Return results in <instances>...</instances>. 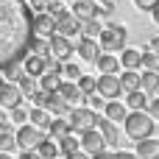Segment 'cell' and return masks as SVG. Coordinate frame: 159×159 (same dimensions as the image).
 I'll list each match as a JSON object with an SVG mask.
<instances>
[{
    "label": "cell",
    "instance_id": "29",
    "mask_svg": "<svg viewBox=\"0 0 159 159\" xmlns=\"http://www.w3.org/2000/svg\"><path fill=\"white\" fill-rule=\"evenodd\" d=\"M59 143V154H64V157H70V154H75V151H81V143H78V137H73V131L70 134H64L61 140H56Z\"/></svg>",
    "mask_w": 159,
    "mask_h": 159
},
{
    "label": "cell",
    "instance_id": "20",
    "mask_svg": "<svg viewBox=\"0 0 159 159\" xmlns=\"http://www.w3.org/2000/svg\"><path fill=\"white\" fill-rule=\"evenodd\" d=\"M126 115H129V109H126L120 101H106V106H103V117H106V120L120 123V120H126Z\"/></svg>",
    "mask_w": 159,
    "mask_h": 159
},
{
    "label": "cell",
    "instance_id": "45",
    "mask_svg": "<svg viewBox=\"0 0 159 159\" xmlns=\"http://www.w3.org/2000/svg\"><path fill=\"white\" fill-rule=\"evenodd\" d=\"M64 159H92V157L84 154V151H75V154H70V157H64Z\"/></svg>",
    "mask_w": 159,
    "mask_h": 159
},
{
    "label": "cell",
    "instance_id": "4",
    "mask_svg": "<svg viewBox=\"0 0 159 159\" xmlns=\"http://www.w3.org/2000/svg\"><path fill=\"white\" fill-rule=\"evenodd\" d=\"M126 39H129V31H126L123 25H109V28H101V50H103V53L123 50V48H126Z\"/></svg>",
    "mask_w": 159,
    "mask_h": 159
},
{
    "label": "cell",
    "instance_id": "14",
    "mask_svg": "<svg viewBox=\"0 0 159 159\" xmlns=\"http://www.w3.org/2000/svg\"><path fill=\"white\" fill-rule=\"evenodd\" d=\"M75 53H78L84 61H95V59L101 56V45H98L95 39H89V36H84V39L75 45Z\"/></svg>",
    "mask_w": 159,
    "mask_h": 159
},
{
    "label": "cell",
    "instance_id": "42",
    "mask_svg": "<svg viewBox=\"0 0 159 159\" xmlns=\"http://www.w3.org/2000/svg\"><path fill=\"white\" fill-rule=\"evenodd\" d=\"M134 3H137V8H143V11H151V8L159 3V0H134Z\"/></svg>",
    "mask_w": 159,
    "mask_h": 159
},
{
    "label": "cell",
    "instance_id": "43",
    "mask_svg": "<svg viewBox=\"0 0 159 159\" xmlns=\"http://www.w3.org/2000/svg\"><path fill=\"white\" fill-rule=\"evenodd\" d=\"M45 6H48V0H28V8H34V11H45Z\"/></svg>",
    "mask_w": 159,
    "mask_h": 159
},
{
    "label": "cell",
    "instance_id": "22",
    "mask_svg": "<svg viewBox=\"0 0 159 159\" xmlns=\"http://www.w3.org/2000/svg\"><path fill=\"white\" fill-rule=\"evenodd\" d=\"M95 64H98L101 73H115V75H117V70H120V59H117L115 53H103V50H101V56L95 59Z\"/></svg>",
    "mask_w": 159,
    "mask_h": 159
},
{
    "label": "cell",
    "instance_id": "11",
    "mask_svg": "<svg viewBox=\"0 0 159 159\" xmlns=\"http://www.w3.org/2000/svg\"><path fill=\"white\" fill-rule=\"evenodd\" d=\"M56 34H61V36L73 39L75 34H81V20H75L70 11H67V14H61V17H56Z\"/></svg>",
    "mask_w": 159,
    "mask_h": 159
},
{
    "label": "cell",
    "instance_id": "33",
    "mask_svg": "<svg viewBox=\"0 0 159 159\" xmlns=\"http://www.w3.org/2000/svg\"><path fill=\"white\" fill-rule=\"evenodd\" d=\"M75 84H78V89L84 92V95H89V92H95V87H98V78H92V75H78L75 78Z\"/></svg>",
    "mask_w": 159,
    "mask_h": 159
},
{
    "label": "cell",
    "instance_id": "15",
    "mask_svg": "<svg viewBox=\"0 0 159 159\" xmlns=\"http://www.w3.org/2000/svg\"><path fill=\"white\" fill-rule=\"evenodd\" d=\"M56 92H59L70 106H78V103L84 101V92H81V89H78V84H73V81H61V87H59Z\"/></svg>",
    "mask_w": 159,
    "mask_h": 159
},
{
    "label": "cell",
    "instance_id": "13",
    "mask_svg": "<svg viewBox=\"0 0 159 159\" xmlns=\"http://www.w3.org/2000/svg\"><path fill=\"white\" fill-rule=\"evenodd\" d=\"M70 14L75 20H92V17H98V3L95 0H75Z\"/></svg>",
    "mask_w": 159,
    "mask_h": 159
},
{
    "label": "cell",
    "instance_id": "21",
    "mask_svg": "<svg viewBox=\"0 0 159 159\" xmlns=\"http://www.w3.org/2000/svg\"><path fill=\"white\" fill-rule=\"evenodd\" d=\"M140 89H143L145 95L159 92V73H157V70H145V73H140Z\"/></svg>",
    "mask_w": 159,
    "mask_h": 159
},
{
    "label": "cell",
    "instance_id": "23",
    "mask_svg": "<svg viewBox=\"0 0 159 159\" xmlns=\"http://www.w3.org/2000/svg\"><path fill=\"white\" fill-rule=\"evenodd\" d=\"M117 78H120V89H123V95L140 89V73H137V70H126V73L117 75Z\"/></svg>",
    "mask_w": 159,
    "mask_h": 159
},
{
    "label": "cell",
    "instance_id": "25",
    "mask_svg": "<svg viewBox=\"0 0 159 159\" xmlns=\"http://www.w3.org/2000/svg\"><path fill=\"white\" fill-rule=\"evenodd\" d=\"M28 123L45 131V129H48V123H50V112H48V109H42V106H34V109L28 112Z\"/></svg>",
    "mask_w": 159,
    "mask_h": 159
},
{
    "label": "cell",
    "instance_id": "40",
    "mask_svg": "<svg viewBox=\"0 0 159 159\" xmlns=\"http://www.w3.org/2000/svg\"><path fill=\"white\" fill-rule=\"evenodd\" d=\"M8 112H11V120H14V123H20V126L28 123V112H25L22 106H14V109H8Z\"/></svg>",
    "mask_w": 159,
    "mask_h": 159
},
{
    "label": "cell",
    "instance_id": "31",
    "mask_svg": "<svg viewBox=\"0 0 159 159\" xmlns=\"http://www.w3.org/2000/svg\"><path fill=\"white\" fill-rule=\"evenodd\" d=\"M0 70H3V75H6L8 81H17V78L25 73V70H22V59H17V61H8V64H6V67H0Z\"/></svg>",
    "mask_w": 159,
    "mask_h": 159
},
{
    "label": "cell",
    "instance_id": "51",
    "mask_svg": "<svg viewBox=\"0 0 159 159\" xmlns=\"http://www.w3.org/2000/svg\"><path fill=\"white\" fill-rule=\"evenodd\" d=\"M3 81H6V75H3V70H0V84H3Z\"/></svg>",
    "mask_w": 159,
    "mask_h": 159
},
{
    "label": "cell",
    "instance_id": "5",
    "mask_svg": "<svg viewBox=\"0 0 159 159\" xmlns=\"http://www.w3.org/2000/svg\"><path fill=\"white\" fill-rule=\"evenodd\" d=\"M14 140H17V148L20 151H34L42 140H45V131L31 126V123H22L20 131H14Z\"/></svg>",
    "mask_w": 159,
    "mask_h": 159
},
{
    "label": "cell",
    "instance_id": "10",
    "mask_svg": "<svg viewBox=\"0 0 159 159\" xmlns=\"http://www.w3.org/2000/svg\"><path fill=\"white\" fill-rule=\"evenodd\" d=\"M22 103V92L14 81H3L0 84V109H14Z\"/></svg>",
    "mask_w": 159,
    "mask_h": 159
},
{
    "label": "cell",
    "instance_id": "26",
    "mask_svg": "<svg viewBox=\"0 0 159 159\" xmlns=\"http://www.w3.org/2000/svg\"><path fill=\"white\" fill-rule=\"evenodd\" d=\"M34 151H36L42 159H56V157H59V143H56L53 137H45V140L34 148Z\"/></svg>",
    "mask_w": 159,
    "mask_h": 159
},
{
    "label": "cell",
    "instance_id": "9",
    "mask_svg": "<svg viewBox=\"0 0 159 159\" xmlns=\"http://www.w3.org/2000/svg\"><path fill=\"white\" fill-rule=\"evenodd\" d=\"M31 34L34 36H42V39H50L56 34V20L48 14V11H39L34 20H31Z\"/></svg>",
    "mask_w": 159,
    "mask_h": 159
},
{
    "label": "cell",
    "instance_id": "49",
    "mask_svg": "<svg viewBox=\"0 0 159 159\" xmlns=\"http://www.w3.org/2000/svg\"><path fill=\"white\" fill-rule=\"evenodd\" d=\"M0 129H6V115H3V109H0Z\"/></svg>",
    "mask_w": 159,
    "mask_h": 159
},
{
    "label": "cell",
    "instance_id": "50",
    "mask_svg": "<svg viewBox=\"0 0 159 159\" xmlns=\"http://www.w3.org/2000/svg\"><path fill=\"white\" fill-rule=\"evenodd\" d=\"M0 159H11V154H6V151H0Z\"/></svg>",
    "mask_w": 159,
    "mask_h": 159
},
{
    "label": "cell",
    "instance_id": "28",
    "mask_svg": "<svg viewBox=\"0 0 159 159\" xmlns=\"http://www.w3.org/2000/svg\"><path fill=\"white\" fill-rule=\"evenodd\" d=\"M126 103H129L131 112H145V109H148V95H145L143 89L129 92V95H126Z\"/></svg>",
    "mask_w": 159,
    "mask_h": 159
},
{
    "label": "cell",
    "instance_id": "36",
    "mask_svg": "<svg viewBox=\"0 0 159 159\" xmlns=\"http://www.w3.org/2000/svg\"><path fill=\"white\" fill-rule=\"evenodd\" d=\"M84 101H87V106H89L92 112H101V109L106 106V98H103V95H95V92L84 95Z\"/></svg>",
    "mask_w": 159,
    "mask_h": 159
},
{
    "label": "cell",
    "instance_id": "1",
    "mask_svg": "<svg viewBox=\"0 0 159 159\" xmlns=\"http://www.w3.org/2000/svg\"><path fill=\"white\" fill-rule=\"evenodd\" d=\"M31 20L34 14L25 0H0V67L28 53Z\"/></svg>",
    "mask_w": 159,
    "mask_h": 159
},
{
    "label": "cell",
    "instance_id": "19",
    "mask_svg": "<svg viewBox=\"0 0 159 159\" xmlns=\"http://www.w3.org/2000/svg\"><path fill=\"white\" fill-rule=\"evenodd\" d=\"M137 157L140 159H157L159 157V140H154V137L137 140Z\"/></svg>",
    "mask_w": 159,
    "mask_h": 159
},
{
    "label": "cell",
    "instance_id": "35",
    "mask_svg": "<svg viewBox=\"0 0 159 159\" xmlns=\"http://www.w3.org/2000/svg\"><path fill=\"white\" fill-rule=\"evenodd\" d=\"M59 73L64 75V81H75V78L81 75V67H78V64H73V61H64Z\"/></svg>",
    "mask_w": 159,
    "mask_h": 159
},
{
    "label": "cell",
    "instance_id": "16",
    "mask_svg": "<svg viewBox=\"0 0 159 159\" xmlns=\"http://www.w3.org/2000/svg\"><path fill=\"white\" fill-rule=\"evenodd\" d=\"M120 67L126 70H140L143 67V53L137 48H123L120 50Z\"/></svg>",
    "mask_w": 159,
    "mask_h": 159
},
{
    "label": "cell",
    "instance_id": "24",
    "mask_svg": "<svg viewBox=\"0 0 159 159\" xmlns=\"http://www.w3.org/2000/svg\"><path fill=\"white\" fill-rule=\"evenodd\" d=\"M64 134H70V123H67V117H50V123H48V137L61 140Z\"/></svg>",
    "mask_w": 159,
    "mask_h": 159
},
{
    "label": "cell",
    "instance_id": "12",
    "mask_svg": "<svg viewBox=\"0 0 159 159\" xmlns=\"http://www.w3.org/2000/svg\"><path fill=\"white\" fill-rule=\"evenodd\" d=\"M45 67H48V59H45V56L25 53V59H22V70H25V75H31V78H39V75L45 73Z\"/></svg>",
    "mask_w": 159,
    "mask_h": 159
},
{
    "label": "cell",
    "instance_id": "52",
    "mask_svg": "<svg viewBox=\"0 0 159 159\" xmlns=\"http://www.w3.org/2000/svg\"><path fill=\"white\" fill-rule=\"evenodd\" d=\"M95 3H109V0H95Z\"/></svg>",
    "mask_w": 159,
    "mask_h": 159
},
{
    "label": "cell",
    "instance_id": "3",
    "mask_svg": "<svg viewBox=\"0 0 159 159\" xmlns=\"http://www.w3.org/2000/svg\"><path fill=\"white\" fill-rule=\"evenodd\" d=\"M98 112H92L89 106H73L70 112H67V123H70V131H75V134H81V131H89V129H95L98 126Z\"/></svg>",
    "mask_w": 159,
    "mask_h": 159
},
{
    "label": "cell",
    "instance_id": "7",
    "mask_svg": "<svg viewBox=\"0 0 159 159\" xmlns=\"http://www.w3.org/2000/svg\"><path fill=\"white\" fill-rule=\"evenodd\" d=\"M95 92H98V95H103L106 101H115V98H120V95H123V89H120V78H117L115 73H101Z\"/></svg>",
    "mask_w": 159,
    "mask_h": 159
},
{
    "label": "cell",
    "instance_id": "8",
    "mask_svg": "<svg viewBox=\"0 0 159 159\" xmlns=\"http://www.w3.org/2000/svg\"><path fill=\"white\" fill-rule=\"evenodd\" d=\"M48 48H50V56L59 59V61H67L70 53H75L73 39H67V36H61V34H53V36L48 39Z\"/></svg>",
    "mask_w": 159,
    "mask_h": 159
},
{
    "label": "cell",
    "instance_id": "39",
    "mask_svg": "<svg viewBox=\"0 0 159 159\" xmlns=\"http://www.w3.org/2000/svg\"><path fill=\"white\" fill-rule=\"evenodd\" d=\"M28 98L34 101V106H42V109H45V103H48V92H45V89H34Z\"/></svg>",
    "mask_w": 159,
    "mask_h": 159
},
{
    "label": "cell",
    "instance_id": "27",
    "mask_svg": "<svg viewBox=\"0 0 159 159\" xmlns=\"http://www.w3.org/2000/svg\"><path fill=\"white\" fill-rule=\"evenodd\" d=\"M61 81H64V78H61L59 73H48V70H45V73L39 75V89H45V92H56V89L61 87Z\"/></svg>",
    "mask_w": 159,
    "mask_h": 159
},
{
    "label": "cell",
    "instance_id": "17",
    "mask_svg": "<svg viewBox=\"0 0 159 159\" xmlns=\"http://www.w3.org/2000/svg\"><path fill=\"white\" fill-rule=\"evenodd\" d=\"M45 109H48L50 115H56V117H64V115L70 112V103H67L59 92H48V103H45Z\"/></svg>",
    "mask_w": 159,
    "mask_h": 159
},
{
    "label": "cell",
    "instance_id": "30",
    "mask_svg": "<svg viewBox=\"0 0 159 159\" xmlns=\"http://www.w3.org/2000/svg\"><path fill=\"white\" fill-rule=\"evenodd\" d=\"M81 34L89 36V39L101 36V22H98V17H92V20H81Z\"/></svg>",
    "mask_w": 159,
    "mask_h": 159
},
{
    "label": "cell",
    "instance_id": "47",
    "mask_svg": "<svg viewBox=\"0 0 159 159\" xmlns=\"http://www.w3.org/2000/svg\"><path fill=\"white\" fill-rule=\"evenodd\" d=\"M20 159H42V157H39L36 151H22V157H20Z\"/></svg>",
    "mask_w": 159,
    "mask_h": 159
},
{
    "label": "cell",
    "instance_id": "44",
    "mask_svg": "<svg viewBox=\"0 0 159 159\" xmlns=\"http://www.w3.org/2000/svg\"><path fill=\"white\" fill-rule=\"evenodd\" d=\"M112 159H140V157H137V154H131V151H117Z\"/></svg>",
    "mask_w": 159,
    "mask_h": 159
},
{
    "label": "cell",
    "instance_id": "53",
    "mask_svg": "<svg viewBox=\"0 0 159 159\" xmlns=\"http://www.w3.org/2000/svg\"><path fill=\"white\" fill-rule=\"evenodd\" d=\"M157 159H159V157H157Z\"/></svg>",
    "mask_w": 159,
    "mask_h": 159
},
{
    "label": "cell",
    "instance_id": "37",
    "mask_svg": "<svg viewBox=\"0 0 159 159\" xmlns=\"http://www.w3.org/2000/svg\"><path fill=\"white\" fill-rule=\"evenodd\" d=\"M143 67H145V70H157V73H159V53L145 50V53H143Z\"/></svg>",
    "mask_w": 159,
    "mask_h": 159
},
{
    "label": "cell",
    "instance_id": "2",
    "mask_svg": "<svg viewBox=\"0 0 159 159\" xmlns=\"http://www.w3.org/2000/svg\"><path fill=\"white\" fill-rule=\"evenodd\" d=\"M126 134L137 143V140H145V137H151L154 134V129H157V120L148 115V112H129L126 115Z\"/></svg>",
    "mask_w": 159,
    "mask_h": 159
},
{
    "label": "cell",
    "instance_id": "6",
    "mask_svg": "<svg viewBox=\"0 0 159 159\" xmlns=\"http://www.w3.org/2000/svg\"><path fill=\"white\" fill-rule=\"evenodd\" d=\"M78 143H81V151H84V154H89V157H95V154H101V151H106V148H109V145H106V140H103V134H101L98 129L81 131V134H78Z\"/></svg>",
    "mask_w": 159,
    "mask_h": 159
},
{
    "label": "cell",
    "instance_id": "46",
    "mask_svg": "<svg viewBox=\"0 0 159 159\" xmlns=\"http://www.w3.org/2000/svg\"><path fill=\"white\" fill-rule=\"evenodd\" d=\"M148 50H154V53H159V36H154V39L148 42Z\"/></svg>",
    "mask_w": 159,
    "mask_h": 159
},
{
    "label": "cell",
    "instance_id": "38",
    "mask_svg": "<svg viewBox=\"0 0 159 159\" xmlns=\"http://www.w3.org/2000/svg\"><path fill=\"white\" fill-rule=\"evenodd\" d=\"M45 11L56 20V17H61V14H67V8L61 6V0H48V6H45Z\"/></svg>",
    "mask_w": 159,
    "mask_h": 159
},
{
    "label": "cell",
    "instance_id": "48",
    "mask_svg": "<svg viewBox=\"0 0 159 159\" xmlns=\"http://www.w3.org/2000/svg\"><path fill=\"white\" fill-rule=\"evenodd\" d=\"M151 14H154V22H157V25H159V3H157V6H154V8H151Z\"/></svg>",
    "mask_w": 159,
    "mask_h": 159
},
{
    "label": "cell",
    "instance_id": "18",
    "mask_svg": "<svg viewBox=\"0 0 159 159\" xmlns=\"http://www.w3.org/2000/svg\"><path fill=\"white\" fill-rule=\"evenodd\" d=\"M95 129L103 134L106 145H115V143H120V131H117V126H115L112 120H106V117H98V126H95Z\"/></svg>",
    "mask_w": 159,
    "mask_h": 159
},
{
    "label": "cell",
    "instance_id": "32",
    "mask_svg": "<svg viewBox=\"0 0 159 159\" xmlns=\"http://www.w3.org/2000/svg\"><path fill=\"white\" fill-rule=\"evenodd\" d=\"M11 148H17V140H14V131L6 126V129H0V151H11Z\"/></svg>",
    "mask_w": 159,
    "mask_h": 159
},
{
    "label": "cell",
    "instance_id": "41",
    "mask_svg": "<svg viewBox=\"0 0 159 159\" xmlns=\"http://www.w3.org/2000/svg\"><path fill=\"white\" fill-rule=\"evenodd\" d=\"M154 120H159V98H148V109H145Z\"/></svg>",
    "mask_w": 159,
    "mask_h": 159
},
{
    "label": "cell",
    "instance_id": "34",
    "mask_svg": "<svg viewBox=\"0 0 159 159\" xmlns=\"http://www.w3.org/2000/svg\"><path fill=\"white\" fill-rule=\"evenodd\" d=\"M14 84L20 87V92H22V98H28V95H31V92L36 89V84H34V78H31V75H25V73H22V75H20V78L14 81Z\"/></svg>",
    "mask_w": 159,
    "mask_h": 159
}]
</instances>
